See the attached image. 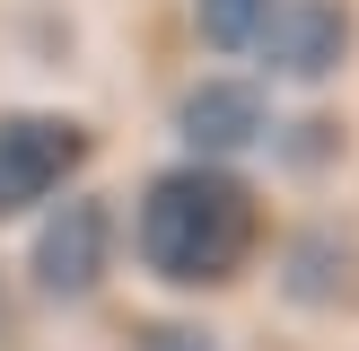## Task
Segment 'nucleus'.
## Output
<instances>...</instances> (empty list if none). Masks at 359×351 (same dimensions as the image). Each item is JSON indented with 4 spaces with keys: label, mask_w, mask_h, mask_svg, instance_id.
<instances>
[{
    "label": "nucleus",
    "mask_w": 359,
    "mask_h": 351,
    "mask_svg": "<svg viewBox=\"0 0 359 351\" xmlns=\"http://www.w3.org/2000/svg\"><path fill=\"white\" fill-rule=\"evenodd\" d=\"M263 237V211L245 193V176L219 167H167L149 193H140V255H149L158 281L175 290H219V281L245 272Z\"/></svg>",
    "instance_id": "1"
},
{
    "label": "nucleus",
    "mask_w": 359,
    "mask_h": 351,
    "mask_svg": "<svg viewBox=\"0 0 359 351\" xmlns=\"http://www.w3.org/2000/svg\"><path fill=\"white\" fill-rule=\"evenodd\" d=\"M79 167H88V123H70V114H9L0 123V220L53 202Z\"/></svg>",
    "instance_id": "2"
},
{
    "label": "nucleus",
    "mask_w": 359,
    "mask_h": 351,
    "mask_svg": "<svg viewBox=\"0 0 359 351\" xmlns=\"http://www.w3.org/2000/svg\"><path fill=\"white\" fill-rule=\"evenodd\" d=\"M105 263H114V220H105V202H62L44 220V237H35V290L88 298L105 281Z\"/></svg>",
    "instance_id": "3"
},
{
    "label": "nucleus",
    "mask_w": 359,
    "mask_h": 351,
    "mask_svg": "<svg viewBox=\"0 0 359 351\" xmlns=\"http://www.w3.org/2000/svg\"><path fill=\"white\" fill-rule=\"evenodd\" d=\"M351 53V9L342 0H272V27H263V62L280 79H333Z\"/></svg>",
    "instance_id": "4"
},
{
    "label": "nucleus",
    "mask_w": 359,
    "mask_h": 351,
    "mask_svg": "<svg viewBox=\"0 0 359 351\" xmlns=\"http://www.w3.org/2000/svg\"><path fill=\"white\" fill-rule=\"evenodd\" d=\"M175 132H184L202 158L255 150V140H263V88H245V79H202L184 105H175Z\"/></svg>",
    "instance_id": "5"
},
{
    "label": "nucleus",
    "mask_w": 359,
    "mask_h": 351,
    "mask_svg": "<svg viewBox=\"0 0 359 351\" xmlns=\"http://www.w3.org/2000/svg\"><path fill=\"white\" fill-rule=\"evenodd\" d=\"M193 27L210 53H255L272 27V0H193Z\"/></svg>",
    "instance_id": "6"
},
{
    "label": "nucleus",
    "mask_w": 359,
    "mask_h": 351,
    "mask_svg": "<svg viewBox=\"0 0 359 351\" xmlns=\"http://www.w3.org/2000/svg\"><path fill=\"white\" fill-rule=\"evenodd\" d=\"M158 351H210V343H193V333H175V343H158Z\"/></svg>",
    "instance_id": "7"
}]
</instances>
